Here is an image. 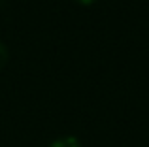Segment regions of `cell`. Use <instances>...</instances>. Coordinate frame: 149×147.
I'll return each instance as SVG.
<instances>
[{
  "label": "cell",
  "mask_w": 149,
  "mask_h": 147,
  "mask_svg": "<svg viewBox=\"0 0 149 147\" xmlns=\"http://www.w3.org/2000/svg\"><path fill=\"white\" fill-rule=\"evenodd\" d=\"M49 147H81V144H79V140L74 138V136H64V138L55 140Z\"/></svg>",
  "instance_id": "cell-1"
},
{
  "label": "cell",
  "mask_w": 149,
  "mask_h": 147,
  "mask_svg": "<svg viewBox=\"0 0 149 147\" xmlns=\"http://www.w3.org/2000/svg\"><path fill=\"white\" fill-rule=\"evenodd\" d=\"M8 57H10V53H8V47L0 42V70L4 68V64L8 62Z\"/></svg>",
  "instance_id": "cell-2"
},
{
  "label": "cell",
  "mask_w": 149,
  "mask_h": 147,
  "mask_svg": "<svg viewBox=\"0 0 149 147\" xmlns=\"http://www.w3.org/2000/svg\"><path fill=\"white\" fill-rule=\"evenodd\" d=\"M77 2H81V4H93L95 0H77Z\"/></svg>",
  "instance_id": "cell-3"
},
{
  "label": "cell",
  "mask_w": 149,
  "mask_h": 147,
  "mask_svg": "<svg viewBox=\"0 0 149 147\" xmlns=\"http://www.w3.org/2000/svg\"><path fill=\"white\" fill-rule=\"evenodd\" d=\"M0 2H2V0H0Z\"/></svg>",
  "instance_id": "cell-4"
}]
</instances>
